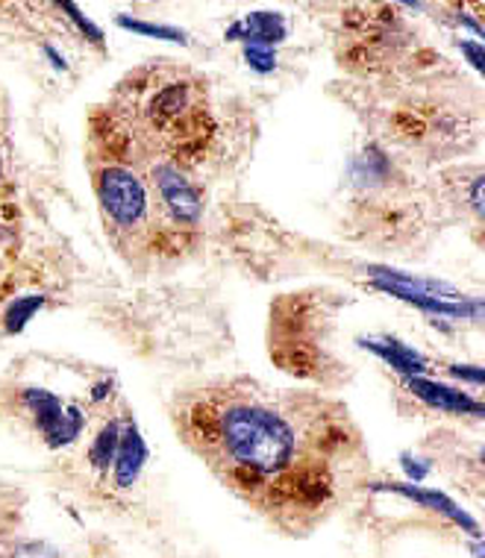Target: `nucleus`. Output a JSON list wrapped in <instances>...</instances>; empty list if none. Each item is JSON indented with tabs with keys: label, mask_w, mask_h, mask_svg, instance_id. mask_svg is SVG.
Wrapping results in <instances>:
<instances>
[{
	"label": "nucleus",
	"mask_w": 485,
	"mask_h": 558,
	"mask_svg": "<svg viewBox=\"0 0 485 558\" xmlns=\"http://www.w3.org/2000/svg\"><path fill=\"white\" fill-rule=\"evenodd\" d=\"M192 435L206 452L227 462V482L265 509H291L294 476L301 464V438L286 414L256 400L201 403L189 412Z\"/></svg>",
	"instance_id": "nucleus-1"
},
{
	"label": "nucleus",
	"mask_w": 485,
	"mask_h": 558,
	"mask_svg": "<svg viewBox=\"0 0 485 558\" xmlns=\"http://www.w3.org/2000/svg\"><path fill=\"white\" fill-rule=\"evenodd\" d=\"M97 197L109 221L121 230H133L147 218V189L124 165H109L97 173Z\"/></svg>",
	"instance_id": "nucleus-2"
},
{
	"label": "nucleus",
	"mask_w": 485,
	"mask_h": 558,
	"mask_svg": "<svg viewBox=\"0 0 485 558\" xmlns=\"http://www.w3.org/2000/svg\"><path fill=\"white\" fill-rule=\"evenodd\" d=\"M21 400L33 412L36 426L48 438L50 447H65V444H71L83 433L86 414L80 412V409H62L59 397L45 391V388H27Z\"/></svg>",
	"instance_id": "nucleus-3"
},
{
	"label": "nucleus",
	"mask_w": 485,
	"mask_h": 558,
	"mask_svg": "<svg viewBox=\"0 0 485 558\" xmlns=\"http://www.w3.org/2000/svg\"><path fill=\"white\" fill-rule=\"evenodd\" d=\"M154 183L159 189V197L166 203V209L171 213L177 223H185V227H194L201 221V213H204V203H201V194L194 189L185 173L177 168V165L159 162L154 165Z\"/></svg>",
	"instance_id": "nucleus-4"
},
{
	"label": "nucleus",
	"mask_w": 485,
	"mask_h": 558,
	"mask_svg": "<svg viewBox=\"0 0 485 558\" xmlns=\"http://www.w3.org/2000/svg\"><path fill=\"white\" fill-rule=\"evenodd\" d=\"M409 391L417 397V400H424L433 409H441V412H453V414H480L485 412L483 403L474 400V397H468L465 391H459V388L441 386V383H433V379H424V376H409L407 379Z\"/></svg>",
	"instance_id": "nucleus-5"
},
{
	"label": "nucleus",
	"mask_w": 485,
	"mask_h": 558,
	"mask_svg": "<svg viewBox=\"0 0 485 558\" xmlns=\"http://www.w3.org/2000/svg\"><path fill=\"white\" fill-rule=\"evenodd\" d=\"M227 39L244 41L253 48H274L286 39V19L280 12H251L247 19L227 29Z\"/></svg>",
	"instance_id": "nucleus-6"
},
{
	"label": "nucleus",
	"mask_w": 485,
	"mask_h": 558,
	"mask_svg": "<svg viewBox=\"0 0 485 558\" xmlns=\"http://www.w3.org/2000/svg\"><path fill=\"white\" fill-rule=\"evenodd\" d=\"M147 462V447L142 441V433L136 429V424H126L124 433H121V441H118L116 452V485L118 488H133L138 480V473Z\"/></svg>",
	"instance_id": "nucleus-7"
},
{
	"label": "nucleus",
	"mask_w": 485,
	"mask_h": 558,
	"mask_svg": "<svg viewBox=\"0 0 485 558\" xmlns=\"http://www.w3.org/2000/svg\"><path fill=\"white\" fill-rule=\"evenodd\" d=\"M374 488H386V492H395V494H403V497H409V500L421 502V506H427V509H436L441 511V514H447V518L453 520V523H459V526H465L471 535H480V526H476V520L468 514V511H462L457 506V502L450 500V497H445V494L438 492H427V488H417V485H374Z\"/></svg>",
	"instance_id": "nucleus-8"
},
{
	"label": "nucleus",
	"mask_w": 485,
	"mask_h": 558,
	"mask_svg": "<svg viewBox=\"0 0 485 558\" xmlns=\"http://www.w3.org/2000/svg\"><path fill=\"white\" fill-rule=\"evenodd\" d=\"M362 347L371 350V353H377L386 365L395 367V371L407 376V379L409 376H421L427 371V359L421 356V353H415L412 347L395 341V338H365Z\"/></svg>",
	"instance_id": "nucleus-9"
},
{
	"label": "nucleus",
	"mask_w": 485,
	"mask_h": 558,
	"mask_svg": "<svg viewBox=\"0 0 485 558\" xmlns=\"http://www.w3.org/2000/svg\"><path fill=\"white\" fill-rule=\"evenodd\" d=\"M118 441H121V426H118V421H109V424L97 433L95 444H92V450H88V462H92V468H97V471H109V464L116 462Z\"/></svg>",
	"instance_id": "nucleus-10"
},
{
	"label": "nucleus",
	"mask_w": 485,
	"mask_h": 558,
	"mask_svg": "<svg viewBox=\"0 0 485 558\" xmlns=\"http://www.w3.org/2000/svg\"><path fill=\"white\" fill-rule=\"evenodd\" d=\"M277 362H280L286 371L291 374H301L310 376L315 367H318V356H315V350H310L306 344H289L286 350H277Z\"/></svg>",
	"instance_id": "nucleus-11"
},
{
	"label": "nucleus",
	"mask_w": 485,
	"mask_h": 558,
	"mask_svg": "<svg viewBox=\"0 0 485 558\" xmlns=\"http://www.w3.org/2000/svg\"><path fill=\"white\" fill-rule=\"evenodd\" d=\"M118 27L130 29V33H138V36H150V39L162 41H180L185 45V33L177 27H162V24H147V21L126 19V15H118Z\"/></svg>",
	"instance_id": "nucleus-12"
},
{
	"label": "nucleus",
	"mask_w": 485,
	"mask_h": 558,
	"mask_svg": "<svg viewBox=\"0 0 485 558\" xmlns=\"http://www.w3.org/2000/svg\"><path fill=\"white\" fill-rule=\"evenodd\" d=\"M45 306V298L41 294H27V298H19L7 308V332H21L27 327V320Z\"/></svg>",
	"instance_id": "nucleus-13"
},
{
	"label": "nucleus",
	"mask_w": 485,
	"mask_h": 558,
	"mask_svg": "<svg viewBox=\"0 0 485 558\" xmlns=\"http://www.w3.org/2000/svg\"><path fill=\"white\" fill-rule=\"evenodd\" d=\"M244 59H247V65L253 71H259V74H271L274 68H277V53L274 48H253V45H244Z\"/></svg>",
	"instance_id": "nucleus-14"
},
{
	"label": "nucleus",
	"mask_w": 485,
	"mask_h": 558,
	"mask_svg": "<svg viewBox=\"0 0 485 558\" xmlns=\"http://www.w3.org/2000/svg\"><path fill=\"white\" fill-rule=\"evenodd\" d=\"M62 12H69V19L74 21V24H77L80 33H86L88 39L97 41V45L104 41V33H100V29H97L95 24H92V21L86 19V15H83V12H80L77 7H74V3H62Z\"/></svg>",
	"instance_id": "nucleus-15"
},
{
	"label": "nucleus",
	"mask_w": 485,
	"mask_h": 558,
	"mask_svg": "<svg viewBox=\"0 0 485 558\" xmlns=\"http://www.w3.org/2000/svg\"><path fill=\"white\" fill-rule=\"evenodd\" d=\"M400 464H403V471L409 473V480H415V485L421 480H427V473H429L427 462H421V459H415V456L403 452V456H400Z\"/></svg>",
	"instance_id": "nucleus-16"
},
{
	"label": "nucleus",
	"mask_w": 485,
	"mask_h": 558,
	"mask_svg": "<svg viewBox=\"0 0 485 558\" xmlns=\"http://www.w3.org/2000/svg\"><path fill=\"white\" fill-rule=\"evenodd\" d=\"M459 48H462V53L471 59V65H474L476 71H483L485 53H483V45H480V41H459Z\"/></svg>",
	"instance_id": "nucleus-17"
},
{
	"label": "nucleus",
	"mask_w": 485,
	"mask_h": 558,
	"mask_svg": "<svg viewBox=\"0 0 485 558\" xmlns=\"http://www.w3.org/2000/svg\"><path fill=\"white\" fill-rule=\"evenodd\" d=\"M450 374L459 376V379H468V383H474V386H483V371H480V367L450 365Z\"/></svg>",
	"instance_id": "nucleus-18"
},
{
	"label": "nucleus",
	"mask_w": 485,
	"mask_h": 558,
	"mask_svg": "<svg viewBox=\"0 0 485 558\" xmlns=\"http://www.w3.org/2000/svg\"><path fill=\"white\" fill-rule=\"evenodd\" d=\"M471 201H474L476 215H483V177H476L474 189H471Z\"/></svg>",
	"instance_id": "nucleus-19"
},
{
	"label": "nucleus",
	"mask_w": 485,
	"mask_h": 558,
	"mask_svg": "<svg viewBox=\"0 0 485 558\" xmlns=\"http://www.w3.org/2000/svg\"><path fill=\"white\" fill-rule=\"evenodd\" d=\"M45 53H48L50 65H53V68H59V71H65V68H69V62H65V57H59L57 50L50 48V45H48V48H45Z\"/></svg>",
	"instance_id": "nucleus-20"
},
{
	"label": "nucleus",
	"mask_w": 485,
	"mask_h": 558,
	"mask_svg": "<svg viewBox=\"0 0 485 558\" xmlns=\"http://www.w3.org/2000/svg\"><path fill=\"white\" fill-rule=\"evenodd\" d=\"M109 391H112V386H109V383H100V386H95V391H92V400H95V403H100V400H104Z\"/></svg>",
	"instance_id": "nucleus-21"
}]
</instances>
